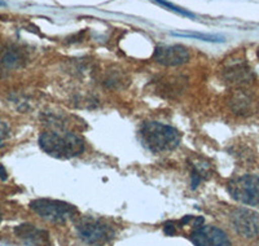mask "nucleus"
Instances as JSON below:
<instances>
[{
  "label": "nucleus",
  "instance_id": "nucleus-13",
  "mask_svg": "<svg viewBox=\"0 0 259 246\" xmlns=\"http://www.w3.org/2000/svg\"><path fill=\"white\" fill-rule=\"evenodd\" d=\"M210 176V165L197 162V163L192 165V173H191V185L192 189H196L201 183Z\"/></svg>",
  "mask_w": 259,
  "mask_h": 246
},
{
  "label": "nucleus",
  "instance_id": "nucleus-9",
  "mask_svg": "<svg viewBox=\"0 0 259 246\" xmlns=\"http://www.w3.org/2000/svg\"><path fill=\"white\" fill-rule=\"evenodd\" d=\"M15 232L17 237L24 241L27 246H50L47 232L36 228L32 224H21Z\"/></svg>",
  "mask_w": 259,
  "mask_h": 246
},
{
  "label": "nucleus",
  "instance_id": "nucleus-4",
  "mask_svg": "<svg viewBox=\"0 0 259 246\" xmlns=\"http://www.w3.org/2000/svg\"><path fill=\"white\" fill-rule=\"evenodd\" d=\"M30 209L41 219L52 223H65L77 214V208L59 199L39 198L30 202Z\"/></svg>",
  "mask_w": 259,
  "mask_h": 246
},
{
  "label": "nucleus",
  "instance_id": "nucleus-8",
  "mask_svg": "<svg viewBox=\"0 0 259 246\" xmlns=\"http://www.w3.org/2000/svg\"><path fill=\"white\" fill-rule=\"evenodd\" d=\"M194 246H232L230 238L217 227H198L191 234Z\"/></svg>",
  "mask_w": 259,
  "mask_h": 246
},
{
  "label": "nucleus",
  "instance_id": "nucleus-10",
  "mask_svg": "<svg viewBox=\"0 0 259 246\" xmlns=\"http://www.w3.org/2000/svg\"><path fill=\"white\" fill-rule=\"evenodd\" d=\"M255 99L246 91H236L231 96L230 106L237 115H250L255 111Z\"/></svg>",
  "mask_w": 259,
  "mask_h": 246
},
{
  "label": "nucleus",
  "instance_id": "nucleus-6",
  "mask_svg": "<svg viewBox=\"0 0 259 246\" xmlns=\"http://www.w3.org/2000/svg\"><path fill=\"white\" fill-rule=\"evenodd\" d=\"M231 222L237 233L244 237L251 238L259 234V214L255 211L239 209L232 214Z\"/></svg>",
  "mask_w": 259,
  "mask_h": 246
},
{
  "label": "nucleus",
  "instance_id": "nucleus-18",
  "mask_svg": "<svg viewBox=\"0 0 259 246\" xmlns=\"http://www.w3.org/2000/svg\"><path fill=\"white\" fill-rule=\"evenodd\" d=\"M0 222H2V213H0Z\"/></svg>",
  "mask_w": 259,
  "mask_h": 246
},
{
  "label": "nucleus",
  "instance_id": "nucleus-3",
  "mask_svg": "<svg viewBox=\"0 0 259 246\" xmlns=\"http://www.w3.org/2000/svg\"><path fill=\"white\" fill-rule=\"evenodd\" d=\"M79 237L90 245H105L114 237V228L105 220L94 217H83L77 222Z\"/></svg>",
  "mask_w": 259,
  "mask_h": 246
},
{
  "label": "nucleus",
  "instance_id": "nucleus-16",
  "mask_svg": "<svg viewBox=\"0 0 259 246\" xmlns=\"http://www.w3.org/2000/svg\"><path fill=\"white\" fill-rule=\"evenodd\" d=\"M8 135H9V129L8 126H7V123L0 119V147L4 145Z\"/></svg>",
  "mask_w": 259,
  "mask_h": 246
},
{
  "label": "nucleus",
  "instance_id": "nucleus-14",
  "mask_svg": "<svg viewBox=\"0 0 259 246\" xmlns=\"http://www.w3.org/2000/svg\"><path fill=\"white\" fill-rule=\"evenodd\" d=\"M171 35L178 36V38L198 39V40L210 42V43H219V42H224L223 36L210 35V34H197V32H189V34H183V32H172Z\"/></svg>",
  "mask_w": 259,
  "mask_h": 246
},
{
  "label": "nucleus",
  "instance_id": "nucleus-1",
  "mask_svg": "<svg viewBox=\"0 0 259 246\" xmlns=\"http://www.w3.org/2000/svg\"><path fill=\"white\" fill-rule=\"evenodd\" d=\"M39 145L43 152L59 159L73 158L84 150V140L75 132L65 129H53L41 132L39 136Z\"/></svg>",
  "mask_w": 259,
  "mask_h": 246
},
{
  "label": "nucleus",
  "instance_id": "nucleus-7",
  "mask_svg": "<svg viewBox=\"0 0 259 246\" xmlns=\"http://www.w3.org/2000/svg\"><path fill=\"white\" fill-rule=\"evenodd\" d=\"M191 59L189 51L184 46H161L154 51L153 60L163 66H179L186 64Z\"/></svg>",
  "mask_w": 259,
  "mask_h": 246
},
{
  "label": "nucleus",
  "instance_id": "nucleus-5",
  "mask_svg": "<svg viewBox=\"0 0 259 246\" xmlns=\"http://www.w3.org/2000/svg\"><path fill=\"white\" fill-rule=\"evenodd\" d=\"M228 192L233 199L247 206L259 208V176L242 175L228 183Z\"/></svg>",
  "mask_w": 259,
  "mask_h": 246
},
{
  "label": "nucleus",
  "instance_id": "nucleus-2",
  "mask_svg": "<svg viewBox=\"0 0 259 246\" xmlns=\"http://www.w3.org/2000/svg\"><path fill=\"white\" fill-rule=\"evenodd\" d=\"M140 140L148 150L166 153L177 149L180 144V134L177 129L159 122H145L139 130Z\"/></svg>",
  "mask_w": 259,
  "mask_h": 246
},
{
  "label": "nucleus",
  "instance_id": "nucleus-11",
  "mask_svg": "<svg viewBox=\"0 0 259 246\" xmlns=\"http://www.w3.org/2000/svg\"><path fill=\"white\" fill-rule=\"evenodd\" d=\"M223 78L227 83H231V85H245L253 80V73L246 65L235 64L228 66L223 71Z\"/></svg>",
  "mask_w": 259,
  "mask_h": 246
},
{
  "label": "nucleus",
  "instance_id": "nucleus-12",
  "mask_svg": "<svg viewBox=\"0 0 259 246\" xmlns=\"http://www.w3.org/2000/svg\"><path fill=\"white\" fill-rule=\"evenodd\" d=\"M24 53L20 50H6L0 56V65L6 69H17L24 64Z\"/></svg>",
  "mask_w": 259,
  "mask_h": 246
},
{
  "label": "nucleus",
  "instance_id": "nucleus-17",
  "mask_svg": "<svg viewBox=\"0 0 259 246\" xmlns=\"http://www.w3.org/2000/svg\"><path fill=\"white\" fill-rule=\"evenodd\" d=\"M165 233L166 234H174L175 233V228H174V226H172V224H166L165 226Z\"/></svg>",
  "mask_w": 259,
  "mask_h": 246
},
{
  "label": "nucleus",
  "instance_id": "nucleus-15",
  "mask_svg": "<svg viewBox=\"0 0 259 246\" xmlns=\"http://www.w3.org/2000/svg\"><path fill=\"white\" fill-rule=\"evenodd\" d=\"M153 2H156L157 4H159V6L165 7V8L170 9V11H172V12L178 13V15L184 16V17H189V18L196 17V16H194L192 12H189V11H187V9L180 8V7H178V6H175V4L170 3V2H167V0H153Z\"/></svg>",
  "mask_w": 259,
  "mask_h": 246
}]
</instances>
